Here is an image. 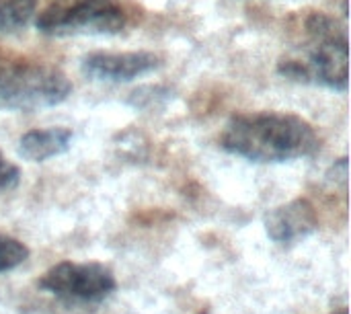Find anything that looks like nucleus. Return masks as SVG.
Returning a JSON list of instances; mask_svg holds the SVG:
<instances>
[{
  "mask_svg": "<svg viewBox=\"0 0 351 314\" xmlns=\"http://www.w3.org/2000/svg\"><path fill=\"white\" fill-rule=\"evenodd\" d=\"M220 146L249 162L276 165L315 156L321 138L313 123L296 113L253 111L230 117Z\"/></svg>",
  "mask_w": 351,
  "mask_h": 314,
  "instance_id": "f257e3e1",
  "label": "nucleus"
},
{
  "mask_svg": "<svg viewBox=\"0 0 351 314\" xmlns=\"http://www.w3.org/2000/svg\"><path fill=\"white\" fill-rule=\"evenodd\" d=\"M313 47L304 58H282L278 74L304 84H317L331 90H348L350 47L348 33L325 12H311L304 21Z\"/></svg>",
  "mask_w": 351,
  "mask_h": 314,
  "instance_id": "f03ea898",
  "label": "nucleus"
},
{
  "mask_svg": "<svg viewBox=\"0 0 351 314\" xmlns=\"http://www.w3.org/2000/svg\"><path fill=\"white\" fill-rule=\"evenodd\" d=\"M72 93L68 76L47 64L0 62V111H41L64 103Z\"/></svg>",
  "mask_w": 351,
  "mask_h": 314,
  "instance_id": "7ed1b4c3",
  "label": "nucleus"
},
{
  "mask_svg": "<svg viewBox=\"0 0 351 314\" xmlns=\"http://www.w3.org/2000/svg\"><path fill=\"white\" fill-rule=\"evenodd\" d=\"M128 25L119 0H58L37 14L35 27L49 37L117 35Z\"/></svg>",
  "mask_w": 351,
  "mask_h": 314,
  "instance_id": "20e7f679",
  "label": "nucleus"
},
{
  "mask_svg": "<svg viewBox=\"0 0 351 314\" xmlns=\"http://www.w3.org/2000/svg\"><path fill=\"white\" fill-rule=\"evenodd\" d=\"M37 286L58 298L70 302H101L117 288L115 274L103 263L62 261L49 267Z\"/></svg>",
  "mask_w": 351,
  "mask_h": 314,
  "instance_id": "39448f33",
  "label": "nucleus"
},
{
  "mask_svg": "<svg viewBox=\"0 0 351 314\" xmlns=\"http://www.w3.org/2000/svg\"><path fill=\"white\" fill-rule=\"evenodd\" d=\"M162 58L154 51H93L80 62V72L97 82H132L156 72Z\"/></svg>",
  "mask_w": 351,
  "mask_h": 314,
  "instance_id": "423d86ee",
  "label": "nucleus"
},
{
  "mask_svg": "<svg viewBox=\"0 0 351 314\" xmlns=\"http://www.w3.org/2000/svg\"><path fill=\"white\" fill-rule=\"evenodd\" d=\"M319 226L317 212L311 202L294 200L280 208H274L265 216L267 237L278 245H294L308 239Z\"/></svg>",
  "mask_w": 351,
  "mask_h": 314,
  "instance_id": "0eeeda50",
  "label": "nucleus"
},
{
  "mask_svg": "<svg viewBox=\"0 0 351 314\" xmlns=\"http://www.w3.org/2000/svg\"><path fill=\"white\" fill-rule=\"evenodd\" d=\"M72 140H74L72 130L64 125L29 130L19 138V154L31 162H45L53 156L68 152Z\"/></svg>",
  "mask_w": 351,
  "mask_h": 314,
  "instance_id": "6e6552de",
  "label": "nucleus"
},
{
  "mask_svg": "<svg viewBox=\"0 0 351 314\" xmlns=\"http://www.w3.org/2000/svg\"><path fill=\"white\" fill-rule=\"evenodd\" d=\"M37 10V0H0V35L25 29Z\"/></svg>",
  "mask_w": 351,
  "mask_h": 314,
  "instance_id": "1a4fd4ad",
  "label": "nucleus"
},
{
  "mask_svg": "<svg viewBox=\"0 0 351 314\" xmlns=\"http://www.w3.org/2000/svg\"><path fill=\"white\" fill-rule=\"evenodd\" d=\"M29 259V249L19 239L0 234V274L12 271Z\"/></svg>",
  "mask_w": 351,
  "mask_h": 314,
  "instance_id": "9d476101",
  "label": "nucleus"
},
{
  "mask_svg": "<svg viewBox=\"0 0 351 314\" xmlns=\"http://www.w3.org/2000/svg\"><path fill=\"white\" fill-rule=\"evenodd\" d=\"M19 181H21L19 167L0 152V193L12 191L19 185Z\"/></svg>",
  "mask_w": 351,
  "mask_h": 314,
  "instance_id": "9b49d317",
  "label": "nucleus"
},
{
  "mask_svg": "<svg viewBox=\"0 0 351 314\" xmlns=\"http://www.w3.org/2000/svg\"><path fill=\"white\" fill-rule=\"evenodd\" d=\"M331 314H350V313H348V309H339V311H335V313H331Z\"/></svg>",
  "mask_w": 351,
  "mask_h": 314,
  "instance_id": "f8f14e48",
  "label": "nucleus"
}]
</instances>
